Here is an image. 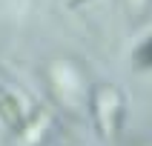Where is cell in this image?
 <instances>
[{
    "label": "cell",
    "mask_w": 152,
    "mask_h": 146,
    "mask_svg": "<svg viewBox=\"0 0 152 146\" xmlns=\"http://www.w3.org/2000/svg\"><path fill=\"white\" fill-rule=\"evenodd\" d=\"M95 120H98V126L103 129L106 137L115 135V129L121 123V100L112 86H101L95 94Z\"/></svg>",
    "instance_id": "1"
},
{
    "label": "cell",
    "mask_w": 152,
    "mask_h": 146,
    "mask_svg": "<svg viewBox=\"0 0 152 146\" xmlns=\"http://www.w3.org/2000/svg\"><path fill=\"white\" fill-rule=\"evenodd\" d=\"M0 118L6 120L9 126H20L23 112H20V106H17V100L12 94H0Z\"/></svg>",
    "instance_id": "2"
},
{
    "label": "cell",
    "mask_w": 152,
    "mask_h": 146,
    "mask_svg": "<svg viewBox=\"0 0 152 146\" xmlns=\"http://www.w3.org/2000/svg\"><path fill=\"white\" fill-rule=\"evenodd\" d=\"M46 123H49V115H46V112H37L34 120H32V129H26V140H29V143H37V140H40V132L46 129Z\"/></svg>",
    "instance_id": "3"
},
{
    "label": "cell",
    "mask_w": 152,
    "mask_h": 146,
    "mask_svg": "<svg viewBox=\"0 0 152 146\" xmlns=\"http://www.w3.org/2000/svg\"><path fill=\"white\" fill-rule=\"evenodd\" d=\"M135 60H138V66H144V69H149L152 66V37L138 49V54H135Z\"/></svg>",
    "instance_id": "4"
}]
</instances>
